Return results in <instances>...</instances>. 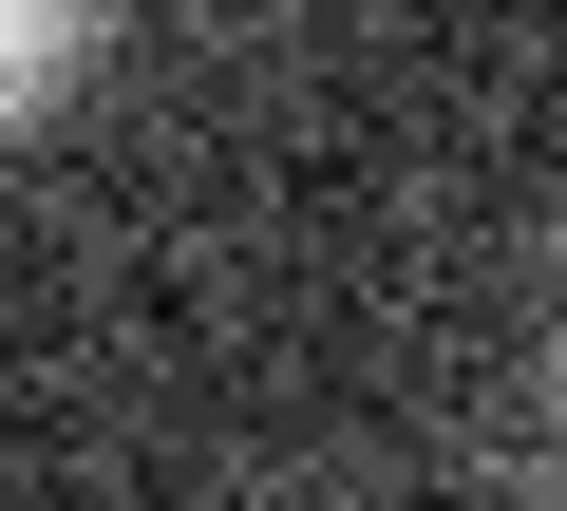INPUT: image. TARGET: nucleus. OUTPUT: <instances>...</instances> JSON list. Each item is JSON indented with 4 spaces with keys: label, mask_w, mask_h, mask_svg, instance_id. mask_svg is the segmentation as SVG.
I'll use <instances>...</instances> for the list:
<instances>
[{
    "label": "nucleus",
    "mask_w": 567,
    "mask_h": 511,
    "mask_svg": "<svg viewBox=\"0 0 567 511\" xmlns=\"http://www.w3.org/2000/svg\"><path fill=\"white\" fill-rule=\"evenodd\" d=\"M548 417H567V323H548Z\"/></svg>",
    "instance_id": "1"
}]
</instances>
